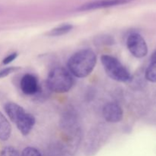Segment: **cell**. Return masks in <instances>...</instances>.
Wrapping results in <instances>:
<instances>
[{
	"mask_svg": "<svg viewBox=\"0 0 156 156\" xmlns=\"http://www.w3.org/2000/svg\"><path fill=\"white\" fill-rule=\"evenodd\" d=\"M18 69H20L19 67H15V66L6 67V68L2 69L0 70V79L6 77V76H8L9 75L18 71Z\"/></svg>",
	"mask_w": 156,
	"mask_h": 156,
	"instance_id": "cell-16",
	"label": "cell"
},
{
	"mask_svg": "<svg viewBox=\"0 0 156 156\" xmlns=\"http://www.w3.org/2000/svg\"><path fill=\"white\" fill-rule=\"evenodd\" d=\"M21 156H42V155L36 148L26 147L21 152Z\"/></svg>",
	"mask_w": 156,
	"mask_h": 156,
	"instance_id": "cell-14",
	"label": "cell"
},
{
	"mask_svg": "<svg viewBox=\"0 0 156 156\" xmlns=\"http://www.w3.org/2000/svg\"><path fill=\"white\" fill-rule=\"evenodd\" d=\"M0 156H21L19 152L15 149L14 147H11V146H8V147L4 148L2 150Z\"/></svg>",
	"mask_w": 156,
	"mask_h": 156,
	"instance_id": "cell-15",
	"label": "cell"
},
{
	"mask_svg": "<svg viewBox=\"0 0 156 156\" xmlns=\"http://www.w3.org/2000/svg\"><path fill=\"white\" fill-rule=\"evenodd\" d=\"M150 59H151V62H156V50L152 54Z\"/></svg>",
	"mask_w": 156,
	"mask_h": 156,
	"instance_id": "cell-18",
	"label": "cell"
},
{
	"mask_svg": "<svg viewBox=\"0 0 156 156\" xmlns=\"http://www.w3.org/2000/svg\"><path fill=\"white\" fill-rule=\"evenodd\" d=\"M103 116L105 120L109 123H118L123 119V111L118 104L111 102L104 107Z\"/></svg>",
	"mask_w": 156,
	"mask_h": 156,
	"instance_id": "cell-6",
	"label": "cell"
},
{
	"mask_svg": "<svg viewBox=\"0 0 156 156\" xmlns=\"http://www.w3.org/2000/svg\"><path fill=\"white\" fill-rule=\"evenodd\" d=\"M12 127L4 114L0 111V140L7 141L11 136Z\"/></svg>",
	"mask_w": 156,
	"mask_h": 156,
	"instance_id": "cell-10",
	"label": "cell"
},
{
	"mask_svg": "<svg viewBox=\"0 0 156 156\" xmlns=\"http://www.w3.org/2000/svg\"><path fill=\"white\" fill-rule=\"evenodd\" d=\"M35 124V118L30 114L26 113L23 118L16 124L21 133L24 136L28 135Z\"/></svg>",
	"mask_w": 156,
	"mask_h": 156,
	"instance_id": "cell-9",
	"label": "cell"
},
{
	"mask_svg": "<svg viewBox=\"0 0 156 156\" xmlns=\"http://www.w3.org/2000/svg\"><path fill=\"white\" fill-rule=\"evenodd\" d=\"M146 79L151 82H156V62H151L146 71Z\"/></svg>",
	"mask_w": 156,
	"mask_h": 156,
	"instance_id": "cell-12",
	"label": "cell"
},
{
	"mask_svg": "<svg viewBox=\"0 0 156 156\" xmlns=\"http://www.w3.org/2000/svg\"><path fill=\"white\" fill-rule=\"evenodd\" d=\"M96 44H105V45H111L114 44V40L110 35H103L96 38Z\"/></svg>",
	"mask_w": 156,
	"mask_h": 156,
	"instance_id": "cell-13",
	"label": "cell"
},
{
	"mask_svg": "<svg viewBox=\"0 0 156 156\" xmlns=\"http://www.w3.org/2000/svg\"><path fill=\"white\" fill-rule=\"evenodd\" d=\"M73 28V26L69 24H64L60 26L55 27V28L50 30L47 33V35L50 37H59L62 36V35L66 34L69 32L71 31Z\"/></svg>",
	"mask_w": 156,
	"mask_h": 156,
	"instance_id": "cell-11",
	"label": "cell"
},
{
	"mask_svg": "<svg viewBox=\"0 0 156 156\" xmlns=\"http://www.w3.org/2000/svg\"><path fill=\"white\" fill-rule=\"evenodd\" d=\"M126 46L131 54L136 58H143L147 55L148 47L144 38L137 33L128 36Z\"/></svg>",
	"mask_w": 156,
	"mask_h": 156,
	"instance_id": "cell-4",
	"label": "cell"
},
{
	"mask_svg": "<svg viewBox=\"0 0 156 156\" xmlns=\"http://www.w3.org/2000/svg\"><path fill=\"white\" fill-rule=\"evenodd\" d=\"M101 61L108 76L114 80L126 82L132 79L127 69L117 58L110 55H103L101 57Z\"/></svg>",
	"mask_w": 156,
	"mask_h": 156,
	"instance_id": "cell-3",
	"label": "cell"
},
{
	"mask_svg": "<svg viewBox=\"0 0 156 156\" xmlns=\"http://www.w3.org/2000/svg\"><path fill=\"white\" fill-rule=\"evenodd\" d=\"M47 85L50 91L56 93L68 92L74 85L73 75L63 67H55L49 73Z\"/></svg>",
	"mask_w": 156,
	"mask_h": 156,
	"instance_id": "cell-2",
	"label": "cell"
},
{
	"mask_svg": "<svg viewBox=\"0 0 156 156\" xmlns=\"http://www.w3.org/2000/svg\"><path fill=\"white\" fill-rule=\"evenodd\" d=\"M97 57L94 51L84 49L76 52L68 61V69L73 76L77 78H85L89 76L94 69Z\"/></svg>",
	"mask_w": 156,
	"mask_h": 156,
	"instance_id": "cell-1",
	"label": "cell"
},
{
	"mask_svg": "<svg viewBox=\"0 0 156 156\" xmlns=\"http://www.w3.org/2000/svg\"><path fill=\"white\" fill-rule=\"evenodd\" d=\"M20 87L24 94L34 95L38 93L41 89L37 79L32 74H25L21 79Z\"/></svg>",
	"mask_w": 156,
	"mask_h": 156,
	"instance_id": "cell-7",
	"label": "cell"
},
{
	"mask_svg": "<svg viewBox=\"0 0 156 156\" xmlns=\"http://www.w3.org/2000/svg\"><path fill=\"white\" fill-rule=\"evenodd\" d=\"M6 114L15 125L23 118L26 112L24 108L13 102H9L5 105Z\"/></svg>",
	"mask_w": 156,
	"mask_h": 156,
	"instance_id": "cell-8",
	"label": "cell"
},
{
	"mask_svg": "<svg viewBox=\"0 0 156 156\" xmlns=\"http://www.w3.org/2000/svg\"><path fill=\"white\" fill-rule=\"evenodd\" d=\"M133 1L134 0H94V1L88 2L85 4H83L78 9V10L81 11V12L94 10V9L127 4Z\"/></svg>",
	"mask_w": 156,
	"mask_h": 156,
	"instance_id": "cell-5",
	"label": "cell"
},
{
	"mask_svg": "<svg viewBox=\"0 0 156 156\" xmlns=\"http://www.w3.org/2000/svg\"><path fill=\"white\" fill-rule=\"evenodd\" d=\"M18 56V53L15 52V53H10L9 55H8L5 58H4L2 60V64L3 65H8V64L11 63L12 62H13L15 59Z\"/></svg>",
	"mask_w": 156,
	"mask_h": 156,
	"instance_id": "cell-17",
	"label": "cell"
}]
</instances>
